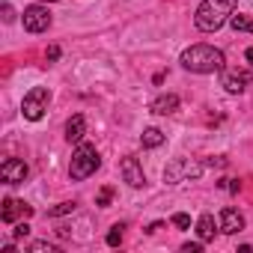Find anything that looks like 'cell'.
<instances>
[{"label": "cell", "instance_id": "e0dca14e", "mask_svg": "<svg viewBox=\"0 0 253 253\" xmlns=\"http://www.w3.org/2000/svg\"><path fill=\"white\" fill-rule=\"evenodd\" d=\"M122 229H125L122 223H113V226H110V232H107V247H119V244H122Z\"/></svg>", "mask_w": 253, "mask_h": 253}, {"label": "cell", "instance_id": "7c38bea8", "mask_svg": "<svg viewBox=\"0 0 253 253\" xmlns=\"http://www.w3.org/2000/svg\"><path fill=\"white\" fill-rule=\"evenodd\" d=\"M149 110H152L155 116H170V113H176V110H179V95L164 92V95H158V98L149 104Z\"/></svg>", "mask_w": 253, "mask_h": 253}, {"label": "cell", "instance_id": "f1b7e54d", "mask_svg": "<svg viewBox=\"0 0 253 253\" xmlns=\"http://www.w3.org/2000/svg\"><path fill=\"white\" fill-rule=\"evenodd\" d=\"M48 3H60V0H48Z\"/></svg>", "mask_w": 253, "mask_h": 253}, {"label": "cell", "instance_id": "2e32d148", "mask_svg": "<svg viewBox=\"0 0 253 253\" xmlns=\"http://www.w3.org/2000/svg\"><path fill=\"white\" fill-rule=\"evenodd\" d=\"M140 143H143V149H158V146L164 143V131H158V128H146L143 137H140Z\"/></svg>", "mask_w": 253, "mask_h": 253}, {"label": "cell", "instance_id": "7402d4cb", "mask_svg": "<svg viewBox=\"0 0 253 253\" xmlns=\"http://www.w3.org/2000/svg\"><path fill=\"white\" fill-rule=\"evenodd\" d=\"M173 226H179V229H188V226H191V217L179 211V214H173Z\"/></svg>", "mask_w": 253, "mask_h": 253}, {"label": "cell", "instance_id": "9c48e42d", "mask_svg": "<svg viewBox=\"0 0 253 253\" xmlns=\"http://www.w3.org/2000/svg\"><path fill=\"white\" fill-rule=\"evenodd\" d=\"M119 173H122V179L128 182L131 188H143V185H146L143 167H140V161H137L134 155H125V158L119 161Z\"/></svg>", "mask_w": 253, "mask_h": 253}, {"label": "cell", "instance_id": "83f0119b", "mask_svg": "<svg viewBox=\"0 0 253 253\" xmlns=\"http://www.w3.org/2000/svg\"><path fill=\"white\" fill-rule=\"evenodd\" d=\"M244 57H247V60L253 63V48H247V54H244Z\"/></svg>", "mask_w": 253, "mask_h": 253}, {"label": "cell", "instance_id": "cb8c5ba5", "mask_svg": "<svg viewBox=\"0 0 253 253\" xmlns=\"http://www.w3.org/2000/svg\"><path fill=\"white\" fill-rule=\"evenodd\" d=\"M203 244H206V241H188V244H182V250H185V253H200Z\"/></svg>", "mask_w": 253, "mask_h": 253}, {"label": "cell", "instance_id": "4fadbf2b", "mask_svg": "<svg viewBox=\"0 0 253 253\" xmlns=\"http://www.w3.org/2000/svg\"><path fill=\"white\" fill-rule=\"evenodd\" d=\"M84 134H86V119H84L81 113H75V116L66 122V140H69V143H81Z\"/></svg>", "mask_w": 253, "mask_h": 253}, {"label": "cell", "instance_id": "277c9868", "mask_svg": "<svg viewBox=\"0 0 253 253\" xmlns=\"http://www.w3.org/2000/svg\"><path fill=\"white\" fill-rule=\"evenodd\" d=\"M206 167H209V164H203V161L176 158V161L167 164V170H164V182H167V185H179V182H185V179H200Z\"/></svg>", "mask_w": 253, "mask_h": 253}, {"label": "cell", "instance_id": "8fae6325", "mask_svg": "<svg viewBox=\"0 0 253 253\" xmlns=\"http://www.w3.org/2000/svg\"><path fill=\"white\" fill-rule=\"evenodd\" d=\"M217 226H220V232L235 235V232H241V229H244V214H241L238 209L226 206V209L220 211V217H217Z\"/></svg>", "mask_w": 253, "mask_h": 253}, {"label": "cell", "instance_id": "44dd1931", "mask_svg": "<svg viewBox=\"0 0 253 253\" xmlns=\"http://www.w3.org/2000/svg\"><path fill=\"white\" fill-rule=\"evenodd\" d=\"M217 188H226L229 194H238V191H241V182H238V179H220Z\"/></svg>", "mask_w": 253, "mask_h": 253}, {"label": "cell", "instance_id": "3957f363", "mask_svg": "<svg viewBox=\"0 0 253 253\" xmlns=\"http://www.w3.org/2000/svg\"><path fill=\"white\" fill-rule=\"evenodd\" d=\"M98 167H101V155L95 152V146H89V143H81V146L75 149V155H72L69 176H72L75 182H84V179H89V176H92Z\"/></svg>", "mask_w": 253, "mask_h": 253}, {"label": "cell", "instance_id": "ac0fdd59", "mask_svg": "<svg viewBox=\"0 0 253 253\" xmlns=\"http://www.w3.org/2000/svg\"><path fill=\"white\" fill-rule=\"evenodd\" d=\"M78 209V203H60V206H54V209H48V217H60V214H72Z\"/></svg>", "mask_w": 253, "mask_h": 253}, {"label": "cell", "instance_id": "5b68a950", "mask_svg": "<svg viewBox=\"0 0 253 253\" xmlns=\"http://www.w3.org/2000/svg\"><path fill=\"white\" fill-rule=\"evenodd\" d=\"M48 104H51V92H48L45 86H33V89L24 95V101H21V113H24V119L39 122V119L45 116Z\"/></svg>", "mask_w": 253, "mask_h": 253}, {"label": "cell", "instance_id": "8992f818", "mask_svg": "<svg viewBox=\"0 0 253 253\" xmlns=\"http://www.w3.org/2000/svg\"><path fill=\"white\" fill-rule=\"evenodd\" d=\"M24 30L27 33H45L48 27H51V12H48V6H27L24 9Z\"/></svg>", "mask_w": 253, "mask_h": 253}, {"label": "cell", "instance_id": "ffe728a7", "mask_svg": "<svg viewBox=\"0 0 253 253\" xmlns=\"http://www.w3.org/2000/svg\"><path fill=\"white\" fill-rule=\"evenodd\" d=\"M110 200H113V188H101V191H98V197H95V206H101V209H104V206H110Z\"/></svg>", "mask_w": 253, "mask_h": 253}, {"label": "cell", "instance_id": "5bb4252c", "mask_svg": "<svg viewBox=\"0 0 253 253\" xmlns=\"http://www.w3.org/2000/svg\"><path fill=\"white\" fill-rule=\"evenodd\" d=\"M197 235H200V241H211L214 238V217L211 214H203L200 220H197Z\"/></svg>", "mask_w": 253, "mask_h": 253}, {"label": "cell", "instance_id": "4316f807", "mask_svg": "<svg viewBox=\"0 0 253 253\" xmlns=\"http://www.w3.org/2000/svg\"><path fill=\"white\" fill-rule=\"evenodd\" d=\"M158 229H164V223H161V220H155V223H149V226H146V232H158Z\"/></svg>", "mask_w": 253, "mask_h": 253}, {"label": "cell", "instance_id": "30bf717a", "mask_svg": "<svg viewBox=\"0 0 253 253\" xmlns=\"http://www.w3.org/2000/svg\"><path fill=\"white\" fill-rule=\"evenodd\" d=\"M30 214H33V206H27L21 200H12V197H6L3 209H0V220L3 223H15L18 217H30Z\"/></svg>", "mask_w": 253, "mask_h": 253}, {"label": "cell", "instance_id": "484cf974", "mask_svg": "<svg viewBox=\"0 0 253 253\" xmlns=\"http://www.w3.org/2000/svg\"><path fill=\"white\" fill-rule=\"evenodd\" d=\"M12 18H15V12H12V6L6 3V6H3V21H12Z\"/></svg>", "mask_w": 253, "mask_h": 253}, {"label": "cell", "instance_id": "d4e9b609", "mask_svg": "<svg viewBox=\"0 0 253 253\" xmlns=\"http://www.w3.org/2000/svg\"><path fill=\"white\" fill-rule=\"evenodd\" d=\"M45 57H48V63H57V60H60V45H51V48L45 51Z\"/></svg>", "mask_w": 253, "mask_h": 253}, {"label": "cell", "instance_id": "7a4b0ae2", "mask_svg": "<svg viewBox=\"0 0 253 253\" xmlns=\"http://www.w3.org/2000/svg\"><path fill=\"white\" fill-rule=\"evenodd\" d=\"M235 6H238V0H203L197 6V15H194L197 30H203V33L220 30L229 21V15L235 12Z\"/></svg>", "mask_w": 253, "mask_h": 253}, {"label": "cell", "instance_id": "603a6c76", "mask_svg": "<svg viewBox=\"0 0 253 253\" xmlns=\"http://www.w3.org/2000/svg\"><path fill=\"white\" fill-rule=\"evenodd\" d=\"M12 235H15V238H27V235H30V226H27L24 220H18L15 229H12Z\"/></svg>", "mask_w": 253, "mask_h": 253}, {"label": "cell", "instance_id": "ba28073f", "mask_svg": "<svg viewBox=\"0 0 253 253\" xmlns=\"http://www.w3.org/2000/svg\"><path fill=\"white\" fill-rule=\"evenodd\" d=\"M30 167L21 161V158H6L3 164H0V179H3L6 185H21L27 179Z\"/></svg>", "mask_w": 253, "mask_h": 253}, {"label": "cell", "instance_id": "9a60e30c", "mask_svg": "<svg viewBox=\"0 0 253 253\" xmlns=\"http://www.w3.org/2000/svg\"><path fill=\"white\" fill-rule=\"evenodd\" d=\"M229 27L235 33H253V18H247L244 12H232L229 15Z\"/></svg>", "mask_w": 253, "mask_h": 253}, {"label": "cell", "instance_id": "52a82bcc", "mask_svg": "<svg viewBox=\"0 0 253 253\" xmlns=\"http://www.w3.org/2000/svg\"><path fill=\"white\" fill-rule=\"evenodd\" d=\"M250 84H253V75L244 72V69H223V75H220V86H223L229 95L244 92Z\"/></svg>", "mask_w": 253, "mask_h": 253}, {"label": "cell", "instance_id": "d6986e66", "mask_svg": "<svg viewBox=\"0 0 253 253\" xmlns=\"http://www.w3.org/2000/svg\"><path fill=\"white\" fill-rule=\"evenodd\" d=\"M27 250H30V253H57V247L48 244V241H30Z\"/></svg>", "mask_w": 253, "mask_h": 253}, {"label": "cell", "instance_id": "6da1fadb", "mask_svg": "<svg viewBox=\"0 0 253 253\" xmlns=\"http://www.w3.org/2000/svg\"><path fill=\"white\" fill-rule=\"evenodd\" d=\"M179 63H182L185 72H194V75H214V72H223L226 57H223V51L214 48V45H191V48L182 51Z\"/></svg>", "mask_w": 253, "mask_h": 253}]
</instances>
